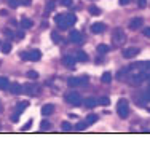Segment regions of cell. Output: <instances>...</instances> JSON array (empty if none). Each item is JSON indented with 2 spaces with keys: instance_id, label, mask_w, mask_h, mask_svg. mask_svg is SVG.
Returning a JSON list of instances; mask_svg holds the SVG:
<instances>
[{
  "instance_id": "cell-3",
  "label": "cell",
  "mask_w": 150,
  "mask_h": 142,
  "mask_svg": "<svg viewBox=\"0 0 150 142\" xmlns=\"http://www.w3.org/2000/svg\"><path fill=\"white\" fill-rule=\"evenodd\" d=\"M117 112H118L121 118H128V115H129V102L126 99H120L118 104H117Z\"/></svg>"
},
{
  "instance_id": "cell-18",
  "label": "cell",
  "mask_w": 150,
  "mask_h": 142,
  "mask_svg": "<svg viewBox=\"0 0 150 142\" xmlns=\"http://www.w3.org/2000/svg\"><path fill=\"white\" fill-rule=\"evenodd\" d=\"M75 58H77V61H80V62H86L88 59H90V58H88V54H86L85 51H78Z\"/></svg>"
},
{
  "instance_id": "cell-8",
  "label": "cell",
  "mask_w": 150,
  "mask_h": 142,
  "mask_svg": "<svg viewBox=\"0 0 150 142\" xmlns=\"http://www.w3.org/2000/svg\"><path fill=\"white\" fill-rule=\"evenodd\" d=\"M123 58H126V59H131V58H136V56L141 53V49L139 48H136V47H129V48H126V49H123Z\"/></svg>"
},
{
  "instance_id": "cell-24",
  "label": "cell",
  "mask_w": 150,
  "mask_h": 142,
  "mask_svg": "<svg viewBox=\"0 0 150 142\" xmlns=\"http://www.w3.org/2000/svg\"><path fill=\"white\" fill-rule=\"evenodd\" d=\"M98 51L101 53V54H105V53L110 51V47H109V45H104V43H102V45H98Z\"/></svg>"
},
{
  "instance_id": "cell-33",
  "label": "cell",
  "mask_w": 150,
  "mask_h": 142,
  "mask_svg": "<svg viewBox=\"0 0 150 142\" xmlns=\"http://www.w3.org/2000/svg\"><path fill=\"white\" fill-rule=\"evenodd\" d=\"M6 2H8V5L11 6V8H18V5H19L18 0H6Z\"/></svg>"
},
{
  "instance_id": "cell-38",
  "label": "cell",
  "mask_w": 150,
  "mask_h": 142,
  "mask_svg": "<svg viewBox=\"0 0 150 142\" xmlns=\"http://www.w3.org/2000/svg\"><path fill=\"white\" fill-rule=\"evenodd\" d=\"M61 3H62L64 6H70L72 5V0H61Z\"/></svg>"
},
{
  "instance_id": "cell-1",
  "label": "cell",
  "mask_w": 150,
  "mask_h": 142,
  "mask_svg": "<svg viewBox=\"0 0 150 142\" xmlns=\"http://www.w3.org/2000/svg\"><path fill=\"white\" fill-rule=\"evenodd\" d=\"M54 23L59 26L61 30H67L70 26H74L75 23H77V16L74 15V13H66V15H56L54 16Z\"/></svg>"
},
{
  "instance_id": "cell-6",
  "label": "cell",
  "mask_w": 150,
  "mask_h": 142,
  "mask_svg": "<svg viewBox=\"0 0 150 142\" xmlns=\"http://www.w3.org/2000/svg\"><path fill=\"white\" fill-rule=\"evenodd\" d=\"M125 40H126V35H125L123 29H121V27H115V29H113V43L121 45Z\"/></svg>"
},
{
  "instance_id": "cell-28",
  "label": "cell",
  "mask_w": 150,
  "mask_h": 142,
  "mask_svg": "<svg viewBox=\"0 0 150 142\" xmlns=\"http://www.w3.org/2000/svg\"><path fill=\"white\" fill-rule=\"evenodd\" d=\"M98 102H99L101 105H109V104H110V99L107 97V96H104V97H99Z\"/></svg>"
},
{
  "instance_id": "cell-14",
  "label": "cell",
  "mask_w": 150,
  "mask_h": 142,
  "mask_svg": "<svg viewBox=\"0 0 150 142\" xmlns=\"http://www.w3.org/2000/svg\"><path fill=\"white\" fill-rule=\"evenodd\" d=\"M53 112H54V105H53V104H46V105L42 107V115H43V117L51 115Z\"/></svg>"
},
{
  "instance_id": "cell-36",
  "label": "cell",
  "mask_w": 150,
  "mask_h": 142,
  "mask_svg": "<svg viewBox=\"0 0 150 142\" xmlns=\"http://www.w3.org/2000/svg\"><path fill=\"white\" fill-rule=\"evenodd\" d=\"M137 5H139V8H145L147 6V0H137Z\"/></svg>"
},
{
  "instance_id": "cell-5",
  "label": "cell",
  "mask_w": 150,
  "mask_h": 142,
  "mask_svg": "<svg viewBox=\"0 0 150 142\" xmlns=\"http://www.w3.org/2000/svg\"><path fill=\"white\" fill-rule=\"evenodd\" d=\"M88 75H81V77H70L69 80H67V85H69L70 88H77V86H81V85L88 83Z\"/></svg>"
},
{
  "instance_id": "cell-43",
  "label": "cell",
  "mask_w": 150,
  "mask_h": 142,
  "mask_svg": "<svg viewBox=\"0 0 150 142\" xmlns=\"http://www.w3.org/2000/svg\"><path fill=\"white\" fill-rule=\"evenodd\" d=\"M0 15H2V16H6V15H8V11H6V10H0Z\"/></svg>"
},
{
  "instance_id": "cell-7",
  "label": "cell",
  "mask_w": 150,
  "mask_h": 142,
  "mask_svg": "<svg viewBox=\"0 0 150 142\" xmlns=\"http://www.w3.org/2000/svg\"><path fill=\"white\" fill-rule=\"evenodd\" d=\"M131 69H136V70H141L145 77H150V61L149 62H139L137 66H133Z\"/></svg>"
},
{
  "instance_id": "cell-29",
  "label": "cell",
  "mask_w": 150,
  "mask_h": 142,
  "mask_svg": "<svg viewBox=\"0 0 150 142\" xmlns=\"http://www.w3.org/2000/svg\"><path fill=\"white\" fill-rule=\"evenodd\" d=\"M51 38L54 43H61V35L58 34V32H51Z\"/></svg>"
},
{
  "instance_id": "cell-25",
  "label": "cell",
  "mask_w": 150,
  "mask_h": 142,
  "mask_svg": "<svg viewBox=\"0 0 150 142\" xmlns=\"http://www.w3.org/2000/svg\"><path fill=\"white\" fill-rule=\"evenodd\" d=\"M10 51H11V43H8V42H6V43H3V45H2V53L8 54Z\"/></svg>"
},
{
  "instance_id": "cell-10",
  "label": "cell",
  "mask_w": 150,
  "mask_h": 142,
  "mask_svg": "<svg viewBox=\"0 0 150 142\" xmlns=\"http://www.w3.org/2000/svg\"><path fill=\"white\" fill-rule=\"evenodd\" d=\"M69 38H70V42H72V43H81V34L78 30H70Z\"/></svg>"
},
{
  "instance_id": "cell-27",
  "label": "cell",
  "mask_w": 150,
  "mask_h": 142,
  "mask_svg": "<svg viewBox=\"0 0 150 142\" xmlns=\"http://www.w3.org/2000/svg\"><path fill=\"white\" fill-rule=\"evenodd\" d=\"M56 8V0H50L48 5H46V11H53Z\"/></svg>"
},
{
  "instance_id": "cell-19",
  "label": "cell",
  "mask_w": 150,
  "mask_h": 142,
  "mask_svg": "<svg viewBox=\"0 0 150 142\" xmlns=\"http://www.w3.org/2000/svg\"><path fill=\"white\" fill-rule=\"evenodd\" d=\"M27 105H29V102H27V101H21V102H18V104H16V110L21 113L23 110H26V109H27Z\"/></svg>"
},
{
  "instance_id": "cell-39",
  "label": "cell",
  "mask_w": 150,
  "mask_h": 142,
  "mask_svg": "<svg viewBox=\"0 0 150 142\" xmlns=\"http://www.w3.org/2000/svg\"><path fill=\"white\" fill-rule=\"evenodd\" d=\"M30 125H32V120H29V122H27L26 125L23 126V129H24V131H27V129H29V128H30Z\"/></svg>"
},
{
  "instance_id": "cell-4",
  "label": "cell",
  "mask_w": 150,
  "mask_h": 142,
  "mask_svg": "<svg viewBox=\"0 0 150 142\" xmlns=\"http://www.w3.org/2000/svg\"><path fill=\"white\" fill-rule=\"evenodd\" d=\"M19 58L24 61H38L42 58V53L38 49H32V51H23L19 53Z\"/></svg>"
},
{
  "instance_id": "cell-11",
  "label": "cell",
  "mask_w": 150,
  "mask_h": 142,
  "mask_svg": "<svg viewBox=\"0 0 150 142\" xmlns=\"http://www.w3.org/2000/svg\"><path fill=\"white\" fill-rule=\"evenodd\" d=\"M104 30H105V24H102V23H94L91 26V32H93V34H102Z\"/></svg>"
},
{
  "instance_id": "cell-13",
  "label": "cell",
  "mask_w": 150,
  "mask_h": 142,
  "mask_svg": "<svg viewBox=\"0 0 150 142\" xmlns=\"http://www.w3.org/2000/svg\"><path fill=\"white\" fill-rule=\"evenodd\" d=\"M24 86V93H26L27 96H34V94H37L38 91H35L37 88L34 86V85H30V83H27V85H23Z\"/></svg>"
},
{
  "instance_id": "cell-9",
  "label": "cell",
  "mask_w": 150,
  "mask_h": 142,
  "mask_svg": "<svg viewBox=\"0 0 150 142\" xmlns=\"http://www.w3.org/2000/svg\"><path fill=\"white\" fill-rule=\"evenodd\" d=\"M142 24H144L142 18H134V19H131V23H129V29L131 30H137V29H141Z\"/></svg>"
},
{
  "instance_id": "cell-23",
  "label": "cell",
  "mask_w": 150,
  "mask_h": 142,
  "mask_svg": "<svg viewBox=\"0 0 150 142\" xmlns=\"http://www.w3.org/2000/svg\"><path fill=\"white\" fill-rule=\"evenodd\" d=\"M88 11H90V15H93V16H99V15H101V10H99L96 5H91L90 8H88Z\"/></svg>"
},
{
  "instance_id": "cell-40",
  "label": "cell",
  "mask_w": 150,
  "mask_h": 142,
  "mask_svg": "<svg viewBox=\"0 0 150 142\" xmlns=\"http://www.w3.org/2000/svg\"><path fill=\"white\" fill-rule=\"evenodd\" d=\"M131 2V0H118V3H120V5L121 6H125V5H128V3H129Z\"/></svg>"
},
{
  "instance_id": "cell-17",
  "label": "cell",
  "mask_w": 150,
  "mask_h": 142,
  "mask_svg": "<svg viewBox=\"0 0 150 142\" xmlns=\"http://www.w3.org/2000/svg\"><path fill=\"white\" fill-rule=\"evenodd\" d=\"M19 26L23 27V29H29V27L34 26V23H32V19H29V18H23L19 23Z\"/></svg>"
},
{
  "instance_id": "cell-37",
  "label": "cell",
  "mask_w": 150,
  "mask_h": 142,
  "mask_svg": "<svg viewBox=\"0 0 150 142\" xmlns=\"http://www.w3.org/2000/svg\"><path fill=\"white\" fill-rule=\"evenodd\" d=\"M70 128H72V126H70L69 122H64V123H62V129H64V131H70Z\"/></svg>"
},
{
  "instance_id": "cell-41",
  "label": "cell",
  "mask_w": 150,
  "mask_h": 142,
  "mask_svg": "<svg viewBox=\"0 0 150 142\" xmlns=\"http://www.w3.org/2000/svg\"><path fill=\"white\" fill-rule=\"evenodd\" d=\"M19 2H21V3H23V5H26V6H29V5H30V3H32V2H30V0H19Z\"/></svg>"
},
{
  "instance_id": "cell-20",
  "label": "cell",
  "mask_w": 150,
  "mask_h": 142,
  "mask_svg": "<svg viewBox=\"0 0 150 142\" xmlns=\"http://www.w3.org/2000/svg\"><path fill=\"white\" fill-rule=\"evenodd\" d=\"M6 88H10V81L6 77H0V90H6Z\"/></svg>"
},
{
  "instance_id": "cell-30",
  "label": "cell",
  "mask_w": 150,
  "mask_h": 142,
  "mask_svg": "<svg viewBox=\"0 0 150 142\" xmlns=\"http://www.w3.org/2000/svg\"><path fill=\"white\" fill-rule=\"evenodd\" d=\"M86 126H88V125H86V122H78V123H77V126H75V128H77L78 131H83Z\"/></svg>"
},
{
  "instance_id": "cell-26",
  "label": "cell",
  "mask_w": 150,
  "mask_h": 142,
  "mask_svg": "<svg viewBox=\"0 0 150 142\" xmlns=\"http://www.w3.org/2000/svg\"><path fill=\"white\" fill-rule=\"evenodd\" d=\"M26 75H27V78H30V80H37L38 78V73L35 72V70H29Z\"/></svg>"
},
{
  "instance_id": "cell-34",
  "label": "cell",
  "mask_w": 150,
  "mask_h": 142,
  "mask_svg": "<svg viewBox=\"0 0 150 142\" xmlns=\"http://www.w3.org/2000/svg\"><path fill=\"white\" fill-rule=\"evenodd\" d=\"M18 120H19V112L15 110V112H13V115H11V122H13V123H16Z\"/></svg>"
},
{
  "instance_id": "cell-21",
  "label": "cell",
  "mask_w": 150,
  "mask_h": 142,
  "mask_svg": "<svg viewBox=\"0 0 150 142\" xmlns=\"http://www.w3.org/2000/svg\"><path fill=\"white\" fill-rule=\"evenodd\" d=\"M101 81H102V83H110V81H112V73H110V72H104V73H102V77H101Z\"/></svg>"
},
{
  "instance_id": "cell-2",
  "label": "cell",
  "mask_w": 150,
  "mask_h": 142,
  "mask_svg": "<svg viewBox=\"0 0 150 142\" xmlns=\"http://www.w3.org/2000/svg\"><path fill=\"white\" fill-rule=\"evenodd\" d=\"M66 102L70 105H74V107H80L81 102H83V99H81V96L77 93V91H69V93L66 94Z\"/></svg>"
},
{
  "instance_id": "cell-35",
  "label": "cell",
  "mask_w": 150,
  "mask_h": 142,
  "mask_svg": "<svg viewBox=\"0 0 150 142\" xmlns=\"http://www.w3.org/2000/svg\"><path fill=\"white\" fill-rule=\"evenodd\" d=\"M24 37H26V34H24V30H18V32H16V38H18V40H23Z\"/></svg>"
},
{
  "instance_id": "cell-22",
  "label": "cell",
  "mask_w": 150,
  "mask_h": 142,
  "mask_svg": "<svg viewBox=\"0 0 150 142\" xmlns=\"http://www.w3.org/2000/svg\"><path fill=\"white\" fill-rule=\"evenodd\" d=\"M85 122H86V125H88V126H90V125H93V123L98 122V115L91 113V115H88V117H86V120H85Z\"/></svg>"
},
{
  "instance_id": "cell-31",
  "label": "cell",
  "mask_w": 150,
  "mask_h": 142,
  "mask_svg": "<svg viewBox=\"0 0 150 142\" xmlns=\"http://www.w3.org/2000/svg\"><path fill=\"white\" fill-rule=\"evenodd\" d=\"M40 128H42V129H50V128H51V123L46 122V120H43V122L40 123Z\"/></svg>"
},
{
  "instance_id": "cell-16",
  "label": "cell",
  "mask_w": 150,
  "mask_h": 142,
  "mask_svg": "<svg viewBox=\"0 0 150 142\" xmlns=\"http://www.w3.org/2000/svg\"><path fill=\"white\" fill-rule=\"evenodd\" d=\"M75 62H77V58H74V56H66V58L62 59V64L67 67H74Z\"/></svg>"
},
{
  "instance_id": "cell-15",
  "label": "cell",
  "mask_w": 150,
  "mask_h": 142,
  "mask_svg": "<svg viewBox=\"0 0 150 142\" xmlns=\"http://www.w3.org/2000/svg\"><path fill=\"white\" fill-rule=\"evenodd\" d=\"M99 102H98V99L96 97H86L85 99V107H88V109H93V107H96Z\"/></svg>"
},
{
  "instance_id": "cell-12",
  "label": "cell",
  "mask_w": 150,
  "mask_h": 142,
  "mask_svg": "<svg viewBox=\"0 0 150 142\" xmlns=\"http://www.w3.org/2000/svg\"><path fill=\"white\" fill-rule=\"evenodd\" d=\"M10 91H11L13 94H21L24 91V86L19 83H10Z\"/></svg>"
},
{
  "instance_id": "cell-42",
  "label": "cell",
  "mask_w": 150,
  "mask_h": 142,
  "mask_svg": "<svg viewBox=\"0 0 150 142\" xmlns=\"http://www.w3.org/2000/svg\"><path fill=\"white\" fill-rule=\"evenodd\" d=\"M144 35L145 37H150V27H145L144 29Z\"/></svg>"
},
{
  "instance_id": "cell-32",
  "label": "cell",
  "mask_w": 150,
  "mask_h": 142,
  "mask_svg": "<svg viewBox=\"0 0 150 142\" xmlns=\"http://www.w3.org/2000/svg\"><path fill=\"white\" fill-rule=\"evenodd\" d=\"M3 34H5L8 38H13V37H16V34H13V32L10 30V29H3Z\"/></svg>"
}]
</instances>
